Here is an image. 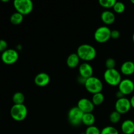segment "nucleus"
<instances>
[{
	"instance_id": "nucleus-1",
	"label": "nucleus",
	"mask_w": 134,
	"mask_h": 134,
	"mask_svg": "<svg viewBox=\"0 0 134 134\" xmlns=\"http://www.w3.org/2000/svg\"><path fill=\"white\" fill-rule=\"evenodd\" d=\"M77 55L81 60L85 62L92 61L96 57L97 52L92 45L89 44H82L77 50Z\"/></svg>"
},
{
	"instance_id": "nucleus-2",
	"label": "nucleus",
	"mask_w": 134,
	"mask_h": 134,
	"mask_svg": "<svg viewBox=\"0 0 134 134\" xmlns=\"http://www.w3.org/2000/svg\"><path fill=\"white\" fill-rule=\"evenodd\" d=\"M84 85L86 90L92 94L102 92L103 87L102 81L99 78L94 76L86 79Z\"/></svg>"
},
{
	"instance_id": "nucleus-3",
	"label": "nucleus",
	"mask_w": 134,
	"mask_h": 134,
	"mask_svg": "<svg viewBox=\"0 0 134 134\" xmlns=\"http://www.w3.org/2000/svg\"><path fill=\"white\" fill-rule=\"evenodd\" d=\"M105 81L110 86H119L122 81L121 73L115 68L111 69H106L103 73Z\"/></svg>"
},
{
	"instance_id": "nucleus-4",
	"label": "nucleus",
	"mask_w": 134,
	"mask_h": 134,
	"mask_svg": "<svg viewBox=\"0 0 134 134\" xmlns=\"http://www.w3.org/2000/svg\"><path fill=\"white\" fill-rule=\"evenodd\" d=\"M10 114L16 121H22L27 117V108L24 104H14L10 109Z\"/></svg>"
},
{
	"instance_id": "nucleus-5",
	"label": "nucleus",
	"mask_w": 134,
	"mask_h": 134,
	"mask_svg": "<svg viewBox=\"0 0 134 134\" xmlns=\"http://www.w3.org/2000/svg\"><path fill=\"white\" fill-rule=\"evenodd\" d=\"M13 5L16 12L24 16L30 14L34 9V3L31 0H14Z\"/></svg>"
},
{
	"instance_id": "nucleus-6",
	"label": "nucleus",
	"mask_w": 134,
	"mask_h": 134,
	"mask_svg": "<svg viewBox=\"0 0 134 134\" xmlns=\"http://www.w3.org/2000/svg\"><path fill=\"white\" fill-rule=\"evenodd\" d=\"M111 30L109 27L102 26L96 29L94 34L95 40L99 43H104L111 39Z\"/></svg>"
},
{
	"instance_id": "nucleus-7",
	"label": "nucleus",
	"mask_w": 134,
	"mask_h": 134,
	"mask_svg": "<svg viewBox=\"0 0 134 134\" xmlns=\"http://www.w3.org/2000/svg\"><path fill=\"white\" fill-rule=\"evenodd\" d=\"M84 113L78 108V107H73L69 110L68 113V119L69 123L72 126H77L82 123V116Z\"/></svg>"
},
{
	"instance_id": "nucleus-8",
	"label": "nucleus",
	"mask_w": 134,
	"mask_h": 134,
	"mask_svg": "<svg viewBox=\"0 0 134 134\" xmlns=\"http://www.w3.org/2000/svg\"><path fill=\"white\" fill-rule=\"evenodd\" d=\"M19 58V54L16 50L13 48H8L2 52L1 59L3 62L7 65H12L17 62Z\"/></svg>"
},
{
	"instance_id": "nucleus-9",
	"label": "nucleus",
	"mask_w": 134,
	"mask_h": 134,
	"mask_svg": "<svg viewBox=\"0 0 134 134\" xmlns=\"http://www.w3.org/2000/svg\"><path fill=\"white\" fill-rule=\"evenodd\" d=\"M115 111L119 112L120 114H125L130 110L131 103L129 99L123 97V98L117 99L115 105Z\"/></svg>"
},
{
	"instance_id": "nucleus-10",
	"label": "nucleus",
	"mask_w": 134,
	"mask_h": 134,
	"mask_svg": "<svg viewBox=\"0 0 134 134\" xmlns=\"http://www.w3.org/2000/svg\"><path fill=\"white\" fill-rule=\"evenodd\" d=\"M118 86L119 90L124 96L129 95L134 91V82L129 79H122Z\"/></svg>"
},
{
	"instance_id": "nucleus-11",
	"label": "nucleus",
	"mask_w": 134,
	"mask_h": 134,
	"mask_svg": "<svg viewBox=\"0 0 134 134\" xmlns=\"http://www.w3.org/2000/svg\"><path fill=\"white\" fill-rule=\"evenodd\" d=\"M77 107L83 113H89L93 112L95 105L92 103V100L88 98H83L79 100L77 103Z\"/></svg>"
},
{
	"instance_id": "nucleus-12",
	"label": "nucleus",
	"mask_w": 134,
	"mask_h": 134,
	"mask_svg": "<svg viewBox=\"0 0 134 134\" xmlns=\"http://www.w3.org/2000/svg\"><path fill=\"white\" fill-rule=\"evenodd\" d=\"M79 76L85 79H88L89 77H92L94 69L92 66L87 62H84L80 64L79 67Z\"/></svg>"
},
{
	"instance_id": "nucleus-13",
	"label": "nucleus",
	"mask_w": 134,
	"mask_h": 134,
	"mask_svg": "<svg viewBox=\"0 0 134 134\" xmlns=\"http://www.w3.org/2000/svg\"><path fill=\"white\" fill-rule=\"evenodd\" d=\"M51 81L49 75L44 72H41L37 75L34 78V82L39 87H44L47 86Z\"/></svg>"
},
{
	"instance_id": "nucleus-14",
	"label": "nucleus",
	"mask_w": 134,
	"mask_h": 134,
	"mask_svg": "<svg viewBox=\"0 0 134 134\" xmlns=\"http://www.w3.org/2000/svg\"><path fill=\"white\" fill-rule=\"evenodd\" d=\"M115 19H116V16H115V13L111 10H104L101 14V20L106 25H110L113 24L115 22Z\"/></svg>"
},
{
	"instance_id": "nucleus-15",
	"label": "nucleus",
	"mask_w": 134,
	"mask_h": 134,
	"mask_svg": "<svg viewBox=\"0 0 134 134\" xmlns=\"http://www.w3.org/2000/svg\"><path fill=\"white\" fill-rule=\"evenodd\" d=\"M120 72L124 75H132L134 73V62L132 61H126L120 67Z\"/></svg>"
},
{
	"instance_id": "nucleus-16",
	"label": "nucleus",
	"mask_w": 134,
	"mask_h": 134,
	"mask_svg": "<svg viewBox=\"0 0 134 134\" xmlns=\"http://www.w3.org/2000/svg\"><path fill=\"white\" fill-rule=\"evenodd\" d=\"M121 130L122 133L133 134L134 133V122L130 119L124 120L121 124Z\"/></svg>"
},
{
	"instance_id": "nucleus-17",
	"label": "nucleus",
	"mask_w": 134,
	"mask_h": 134,
	"mask_svg": "<svg viewBox=\"0 0 134 134\" xmlns=\"http://www.w3.org/2000/svg\"><path fill=\"white\" fill-rule=\"evenodd\" d=\"M80 60L77 53H72L68 56L66 60V64L69 68H75L79 65Z\"/></svg>"
},
{
	"instance_id": "nucleus-18",
	"label": "nucleus",
	"mask_w": 134,
	"mask_h": 134,
	"mask_svg": "<svg viewBox=\"0 0 134 134\" xmlns=\"http://www.w3.org/2000/svg\"><path fill=\"white\" fill-rule=\"evenodd\" d=\"M96 122V117L92 113H84L82 119V123L87 127L91 126L94 124Z\"/></svg>"
},
{
	"instance_id": "nucleus-19",
	"label": "nucleus",
	"mask_w": 134,
	"mask_h": 134,
	"mask_svg": "<svg viewBox=\"0 0 134 134\" xmlns=\"http://www.w3.org/2000/svg\"><path fill=\"white\" fill-rule=\"evenodd\" d=\"M24 20V15L18 12L13 13L10 17V22L14 25H18L22 22Z\"/></svg>"
},
{
	"instance_id": "nucleus-20",
	"label": "nucleus",
	"mask_w": 134,
	"mask_h": 134,
	"mask_svg": "<svg viewBox=\"0 0 134 134\" xmlns=\"http://www.w3.org/2000/svg\"><path fill=\"white\" fill-rule=\"evenodd\" d=\"M105 99V96L103 94V93L99 92L96 93V94H93L92 98V102L94 103V105L95 106H98L100 105L101 104L103 103V102H104Z\"/></svg>"
},
{
	"instance_id": "nucleus-21",
	"label": "nucleus",
	"mask_w": 134,
	"mask_h": 134,
	"mask_svg": "<svg viewBox=\"0 0 134 134\" xmlns=\"http://www.w3.org/2000/svg\"><path fill=\"white\" fill-rule=\"evenodd\" d=\"M25 101V96L20 92L14 93L13 96V102L14 104H24Z\"/></svg>"
},
{
	"instance_id": "nucleus-22",
	"label": "nucleus",
	"mask_w": 134,
	"mask_h": 134,
	"mask_svg": "<svg viewBox=\"0 0 134 134\" xmlns=\"http://www.w3.org/2000/svg\"><path fill=\"white\" fill-rule=\"evenodd\" d=\"M113 9L115 13H118V14H121V13H124L126 9L125 4L121 1H116Z\"/></svg>"
},
{
	"instance_id": "nucleus-23",
	"label": "nucleus",
	"mask_w": 134,
	"mask_h": 134,
	"mask_svg": "<svg viewBox=\"0 0 134 134\" xmlns=\"http://www.w3.org/2000/svg\"><path fill=\"white\" fill-rule=\"evenodd\" d=\"M121 119V114L119 113L116 111H113L109 115V120L113 124H116L119 122Z\"/></svg>"
},
{
	"instance_id": "nucleus-24",
	"label": "nucleus",
	"mask_w": 134,
	"mask_h": 134,
	"mask_svg": "<svg viewBox=\"0 0 134 134\" xmlns=\"http://www.w3.org/2000/svg\"><path fill=\"white\" fill-rule=\"evenodd\" d=\"M116 0H99V4L103 8H113L116 3Z\"/></svg>"
},
{
	"instance_id": "nucleus-25",
	"label": "nucleus",
	"mask_w": 134,
	"mask_h": 134,
	"mask_svg": "<svg viewBox=\"0 0 134 134\" xmlns=\"http://www.w3.org/2000/svg\"><path fill=\"white\" fill-rule=\"evenodd\" d=\"M101 134H120L116 128L111 126H105L101 130Z\"/></svg>"
},
{
	"instance_id": "nucleus-26",
	"label": "nucleus",
	"mask_w": 134,
	"mask_h": 134,
	"mask_svg": "<svg viewBox=\"0 0 134 134\" xmlns=\"http://www.w3.org/2000/svg\"><path fill=\"white\" fill-rule=\"evenodd\" d=\"M85 134H101V130L96 126L93 125L87 127Z\"/></svg>"
},
{
	"instance_id": "nucleus-27",
	"label": "nucleus",
	"mask_w": 134,
	"mask_h": 134,
	"mask_svg": "<svg viewBox=\"0 0 134 134\" xmlns=\"http://www.w3.org/2000/svg\"><path fill=\"white\" fill-rule=\"evenodd\" d=\"M105 65L107 69H115V66H116V61L113 58H109L106 60Z\"/></svg>"
},
{
	"instance_id": "nucleus-28",
	"label": "nucleus",
	"mask_w": 134,
	"mask_h": 134,
	"mask_svg": "<svg viewBox=\"0 0 134 134\" xmlns=\"http://www.w3.org/2000/svg\"><path fill=\"white\" fill-rule=\"evenodd\" d=\"M8 47L7 42L4 39H0V52H3L6 51Z\"/></svg>"
},
{
	"instance_id": "nucleus-29",
	"label": "nucleus",
	"mask_w": 134,
	"mask_h": 134,
	"mask_svg": "<svg viewBox=\"0 0 134 134\" xmlns=\"http://www.w3.org/2000/svg\"><path fill=\"white\" fill-rule=\"evenodd\" d=\"M120 36V31H119L118 30H111V38L114 39H119Z\"/></svg>"
},
{
	"instance_id": "nucleus-30",
	"label": "nucleus",
	"mask_w": 134,
	"mask_h": 134,
	"mask_svg": "<svg viewBox=\"0 0 134 134\" xmlns=\"http://www.w3.org/2000/svg\"><path fill=\"white\" fill-rule=\"evenodd\" d=\"M116 96L117 97L118 99H120V98H123V97H124V96L123 95V94H122V93L120 92L119 90V91H118L117 92H116Z\"/></svg>"
},
{
	"instance_id": "nucleus-31",
	"label": "nucleus",
	"mask_w": 134,
	"mask_h": 134,
	"mask_svg": "<svg viewBox=\"0 0 134 134\" xmlns=\"http://www.w3.org/2000/svg\"><path fill=\"white\" fill-rule=\"evenodd\" d=\"M130 103H131V106H132V107L134 108V95L132 97V98H131V99H130Z\"/></svg>"
},
{
	"instance_id": "nucleus-32",
	"label": "nucleus",
	"mask_w": 134,
	"mask_h": 134,
	"mask_svg": "<svg viewBox=\"0 0 134 134\" xmlns=\"http://www.w3.org/2000/svg\"><path fill=\"white\" fill-rule=\"evenodd\" d=\"M1 1H3V2H8L9 0H1Z\"/></svg>"
},
{
	"instance_id": "nucleus-33",
	"label": "nucleus",
	"mask_w": 134,
	"mask_h": 134,
	"mask_svg": "<svg viewBox=\"0 0 134 134\" xmlns=\"http://www.w3.org/2000/svg\"><path fill=\"white\" fill-rule=\"evenodd\" d=\"M132 40H133V42L134 43V33H133V35H132Z\"/></svg>"
},
{
	"instance_id": "nucleus-34",
	"label": "nucleus",
	"mask_w": 134,
	"mask_h": 134,
	"mask_svg": "<svg viewBox=\"0 0 134 134\" xmlns=\"http://www.w3.org/2000/svg\"><path fill=\"white\" fill-rule=\"evenodd\" d=\"M131 2H132V3H133L134 5V0H131Z\"/></svg>"
},
{
	"instance_id": "nucleus-35",
	"label": "nucleus",
	"mask_w": 134,
	"mask_h": 134,
	"mask_svg": "<svg viewBox=\"0 0 134 134\" xmlns=\"http://www.w3.org/2000/svg\"><path fill=\"white\" fill-rule=\"evenodd\" d=\"M0 58H1V54H0Z\"/></svg>"
},
{
	"instance_id": "nucleus-36",
	"label": "nucleus",
	"mask_w": 134,
	"mask_h": 134,
	"mask_svg": "<svg viewBox=\"0 0 134 134\" xmlns=\"http://www.w3.org/2000/svg\"><path fill=\"white\" fill-rule=\"evenodd\" d=\"M121 134H124V133H121Z\"/></svg>"
},
{
	"instance_id": "nucleus-37",
	"label": "nucleus",
	"mask_w": 134,
	"mask_h": 134,
	"mask_svg": "<svg viewBox=\"0 0 134 134\" xmlns=\"http://www.w3.org/2000/svg\"><path fill=\"white\" fill-rule=\"evenodd\" d=\"M84 134H85V133H84Z\"/></svg>"
}]
</instances>
